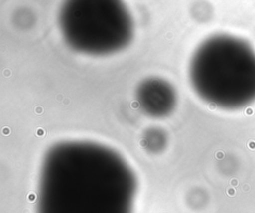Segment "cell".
<instances>
[{
	"instance_id": "cell-4",
	"label": "cell",
	"mask_w": 255,
	"mask_h": 213,
	"mask_svg": "<svg viewBox=\"0 0 255 213\" xmlns=\"http://www.w3.org/2000/svg\"><path fill=\"white\" fill-rule=\"evenodd\" d=\"M136 98L142 110L152 117L168 115L176 104L173 88L165 81L155 78L147 79L138 86Z\"/></svg>"
},
{
	"instance_id": "cell-1",
	"label": "cell",
	"mask_w": 255,
	"mask_h": 213,
	"mask_svg": "<svg viewBox=\"0 0 255 213\" xmlns=\"http://www.w3.org/2000/svg\"><path fill=\"white\" fill-rule=\"evenodd\" d=\"M133 192V175L117 152L93 142H60L45 156L39 213H130Z\"/></svg>"
},
{
	"instance_id": "cell-3",
	"label": "cell",
	"mask_w": 255,
	"mask_h": 213,
	"mask_svg": "<svg viewBox=\"0 0 255 213\" xmlns=\"http://www.w3.org/2000/svg\"><path fill=\"white\" fill-rule=\"evenodd\" d=\"M66 42L78 52L106 55L126 47L132 36V22L118 1H69L59 16Z\"/></svg>"
},
{
	"instance_id": "cell-2",
	"label": "cell",
	"mask_w": 255,
	"mask_h": 213,
	"mask_svg": "<svg viewBox=\"0 0 255 213\" xmlns=\"http://www.w3.org/2000/svg\"><path fill=\"white\" fill-rule=\"evenodd\" d=\"M190 83L205 102L221 108H239L255 101V52L242 39L216 35L194 52Z\"/></svg>"
}]
</instances>
